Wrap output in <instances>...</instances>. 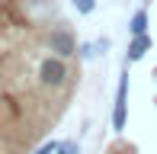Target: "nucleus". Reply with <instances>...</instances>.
Here are the masks:
<instances>
[{
  "label": "nucleus",
  "mask_w": 157,
  "mask_h": 154,
  "mask_svg": "<svg viewBox=\"0 0 157 154\" xmlns=\"http://www.w3.org/2000/svg\"><path fill=\"white\" fill-rule=\"evenodd\" d=\"M55 151H58V141H48V144H42L35 154H55Z\"/></svg>",
  "instance_id": "7ed1b4c3"
},
{
  "label": "nucleus",
  "mask_w": 157,
  "mask_h": 154,
  "mask_svg": "<svg viewBox=\"0 0 157 154\" xmlns=\"http://www.w3.org/2000/svg\"><path fill=\"white\" fill-rule=\"evenodd\" d=\"M144 48H147V39H144V36H141V39H138V42H135V45H132V48H128V58H132V61H135V58H141V55H144Z\"/></svg>",
  "instance_id": "f03ea898"
},
{
  "label": "nucleus",
  "mask_w": 157,
  "mask_h": 154,
  "mask_svg": "<svg viewBox=\"0 0 157 154\" xmlns=\"http://www.w3.org/2000/svg\"><path fill=\"white\" fill-rule=\"evenodd\" d=\"M77 42L61 0H0V154H23L58 119L80 80Z\"/></svg>",
  "instance_id": "f257e3e1"
},
{
  "label": "nucleus",
  "mask_w": 157,
  "mask_h": 154,
  "mask_svg": "<svg viewBox=\"0 0 157 154\" xmlns=\"http://www.w3.org/2000/svg\"><path fill=\"white\" fill-rule=\"evenodd\" d=\"M135 32H144V13H141V16H135V26H132Z\"/></svg>",
  "instance_id": "20e7f679"
}]
</instances>
